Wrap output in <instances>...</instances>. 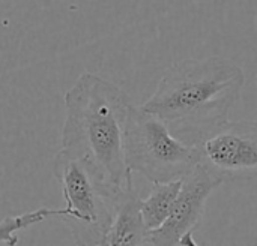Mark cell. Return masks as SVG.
<instances>
[{"mask_svg":"<svg viewBox=\"0 0 257 246\" xmlns=\"http://www.w3.org/2000/svg\"><path fill=\"white\" fill-rule=\"evenodd\" d=\"M125 161L131 173L152 183L181 180L199 164L197 146L178 140L154 114L134 107L125 131Z\"/></svg>","mask_w":257,"mask_h":246,"instance_id":"obj_3","label":"cell"},{"mask_svg":"<svg viewBox=\"0 0 257 246\" xmlns=\"http://www.w3.org/2000/svg\"><path fill=\"white\" fill-rule=\"evenodd\" d=\"M245 75L224 57L191 59L169 68L152 96L140 105L188 146L200 144L229 120Z\"/></svg>","mask_w":257,"mask_h":246,"instance_id":"obj_2","label":"cell"},{"mask_svg":"<svg viewBox=\"0 0 257 246\" xmlns=\"http://www.w3.org/2000/svg\"><path fill=\"white\" fill-rule=\"evenodd\" d=\"M53 171L62 186L68 212L65 219L71 222L77 246H98L130 188L125 192L113 191L84 162L62 150L54 158Z\"/></svg>","mask_w":257,"mask_h":246,"instance_id":"obj_4","label":"cell"},{"mask_svg":"<svg viewBox=\"0 0 257 246\" xmlns=\"http://www.w3.org/2000/svg\"><path fill=\"white\" fill-rule=\"evenodd\" d=\"M146 236L140 198L133 186L123 194L113 222L98 246H142L146 243Z\"/></svg>","mask_w":257,"mask_h":246,"instance_id":"obj_7","label":"cell"},{"mask_svg":"<svg viewBox=\"0 0 257 246\" xmlns=\"http://www.w3.org/2000/svg\"><path fill=\"white\" fill-rule=\"evenodd\" d=\"M200 165L221 182L257 177V122H226L200 144Z\"/></svg>","mask_w":257,"mask_h":246,"instance_id":"obj_5","label":"cell"},{"mask_svg":"<svg viewBox=\"0 0 257 246\" xmlns=\"http://www.w3.org/2000/svg\"><path fill=\"white\" fill-rule=\"evenodd\" d=\"M181 246H199V245H197V242L194 240L193 233H187V234L182 237V240H181Z\"/></svg>","mask_w":257,"mask_h":246,"instance_id":"obj_10","label":"cell"},{"mask_svg":"<svg viewBox=\"0 0 257 246\" xmlns=\"http://www.w3.org/2000/svg\"><path fill=\"white\" fill-rule=\"evenodd\" d=\"M66 215H68L66 209H38L23 215L8 216L3 221H0V243H5L6 246H17L18 243L17 233L20 230H26L53 216H59L65 219Z\"/></svg>","mask_w":257,"mask_h":246,"instance_id":"obj_9","label":"cell"},{"mask_svg":"<svg viewBox=\"0 0 257 246\" xmlns=\"http://www.w3.org/2000/svg\"><path fill=\"white\" fill-rule=\"evenodd\" d=\"M133 102L120 87L84 72L65 93L62 152L84 162L108 188L133 186L125 161V131Z\"/></svg>","mask_w":257,"mask_h":246,"instance_id":"obj_1","label":"cell"},{"mask_svg":"<svg viewBox=\"0 0 257 246\" xmlns=\"http://www.w3.org/2000/svg\"><path fill=\"white\" fill-rule=\"evenodd\" d=\"M181 180L182 185L169 218L161 227L148 231L146 243L181 246L182 237L187 233H193L200 224L211 194L223 183L200 164Z\"/></svg>","mask_w":257,"mask_h":246,"instance_id":"obj_6","label":"cell"},{"mask_svg":"<svg viewBox=\"0 0 257 246\" xmlns=\"http://www.w3.org/2000/svg\"><path fill=\"white\" fill-rule=\"evenodd\" d=\"M181 185L182 180L154 183V188L148 198L140 200V212L148 231L161 227L164 221L169 218L173 204L178 198Z\"/></svg>","mask_w":257,"mask_h":246,"instance_id":"obj_8","label":"cell"}]
</instances>
